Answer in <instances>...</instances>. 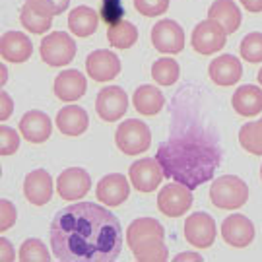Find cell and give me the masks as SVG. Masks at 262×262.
<instances>
[{
  "label": "cell",
  "instance_id": "obj_1",
  "mask_svg": "<svg viewBox=\"0 0 262 262\" xmlns=\"http://www.w3.org/2000/svg\"><path fill=\"white\" fill-rule=\"evenodd\" d=\"M49 233L55 258L64 262H111L122 249L119 217L95 202H76L56 212Z\"/></svg>",
  "mask_w": 262,
  "mask_h": 262
},
{
  "label": "cell",
  "instance_id": "obj_2",
  "mask_svg": "<svg viewBox=\"0 0 262 262\" xmlns=\"http://www.w3.org/2000/svg\"><path fill=\"white\" fill-rule=\"evenodd\" d=\"M156 159L165 177L192 190L214 179L222 165V146L214 132L187 126L159 144Z\"/></svg>",
  "mask_w": 262,
  "mask_h": 262
},
{
  "label": "cell",
  "instance_id": "obj_3",
  "mask_svg": "<svg viewBox=\"0 0 262 262\" xmlns=\"http://www.w3.org/2000/svg\"><path fill=\"white\" fill-rule=\"evenodd\" d=\"M126 243L140 262H165L169 258L165 229L154 217H138L126 229Z\"/></svg>",
  "mask_w": 262,
  "mask_h": 262
},
{
  "label": "cell",
  "instance_id": "obj_4",
  "mask_svg": "<svg viewBox=\"0 0 262 262\" xmlns=\"http://www.w3.org/2000/svg\"><path fill=\"white\" fill-rule=\"evenodd\" d=\"M210 200L220 210L243 208L249 200V187L237 175H222L210 187Z\"/></svg>",
  "mask_w": 262,
  "mask_h": 262
},
{
  "label": "cell",
  "instance_id": "obj_5",
  "mask_svg": "<svg viewBox=\"0 0 262 262\" xmlns=\"http://www.w3.org/2000/svg\"><path fill=\"white\" fill-rule=\"evenodd\" d=\"M115 144L124 156H140L151 144L150 126L138 119H128L117 126Z\"/></svg>",
  "mask_w": 262,
  "mask_h": 262
},
{
  "label": "cell",
  "instance_id": "obj_6",
  "mask_svg": "<svg viewBox=\"0 0 262 262\" xmlns=\"http://www.w3.org/2000/svg\"><path fill=\"white\" fill-rule=\"evenodd\" d=\"M39 53H41V58L49 66L60 68V66L70 64L74 60L78 47H76V41L72 39L70 33H66V31H53V33H49V35L41 39Z\"/></svg>",
  "mask_w": 262,
  "mask_h": 262
},
{
  "label": "cell",
  "instance_id": "obj_7",
  "mask_svg": "<svg viewBox=\"0 0 262 262\" xmlns=\"http://www.w3.org/2000/svg\"><path fill=\"white\" fill-rule=\"evenodd\" d=\"M227 41V33L225 29L215 21V19H202L196 28L192 29V37H190V45L196 51L198 55H214L217 51L225 47Z\"/></svg>",
  "mask_w": 262,
  "mask_h": 262
},
{
  "label": "cell",
  "instance_id": "obj_8",
  "mask_svg": "<svg viewBox=\"0 0 262 262\" xmlns=\"http://www.w3.org/2000/svg\"><path fill=\"white\" fill-rule=\"evenodd\" d=\"M150 39L154 49L163 55H179L185 49V31L175 19H159Z\"/></svg>",
  "mask_w": 262,
  "mask_h": 262
},
{
  "label": "cell",
  "instance_id": "obj_9",
  "mask_svg": "<svg viewBox=\"0 0 262 262\" xmlns=\"http://www.w3.org/2000/svg\"><path fill=\"white\" fill-rule=\"evenodd\" d=\"M192 206V190L181 183H171L158 194V210L167 217H181Z\"/></svg>",
  "mask_w": 262,
  "mask_h": 262
},
{
  "label": "cell",
  "instance_id": "obj_10",
  "mask_svg": "<svg viewBox=\"0 0 262 262\" xmlns=\"http://www.w3.org/2000/svg\"><path fill=\"white\" fill-rule=\"evenodd\" d=\"M95 111L105 122H117L128 111V95L119 85H107L97 94Z\"/></svg>",
  "mask_w": 262,
  "mask_h": 262
},
{
  "label": "cell",
  "instance_id": "obj_11",
  "mask_svg": "<svg viewBox=\"0 0 262 262\" xmlns=\"http://www.w3.org/2000/svg\"><path fill=\"white\" fill-rule=\"evenodd\" d=\"M92 188V177L82 167H68L64 169L56 179V192L66 202H76L90 192Z\"/></svg>",
  "mask_w": 262,
  "mask_h": 262
},
{
  "label": "cell",
  "instance_id": "obj_12",
  "mask_svg": "<svg viewBox=\"0 0 262 262\" xmlns=\"http://www.w3.org/2000/svg\"><path fill=\"white\" fill-rule=\"evenodd\" d=\"M215 222L206 212H194L185 222V239L194 249H208L215 241Z\"/></svg>",
  "mask_w": 262,
  "mask_h": 262
},
{
  "label": "cell",
  "instance_id": "obj_13",
  "mask_svg": "<svg viewBox=\"0 0 262 262\" xmlns=\"http://www.w3.org/2000/svg\"><path fill=\"white\" fill-rule=\"evenodd\" d=\"M163 177L165 175H163V171L159 167L158 159H151V158L138 159L128 169L130 185L138 192H154L161 185Z\"/></svg>",
  "mask_w": 262,
  "mask_h": 262
},
{
  "label": "cell",
  "instance_id": "obj_14",
  "mask_svg": "<svg viewBox=\"0 0 262 262\" xmlns=\"http://www.w3.org/2000/svg\"><path fill=\"white\" fill-rule=\"evenodd\" d=\"M85 72L95 82H111L121 74V60L113 51L99 49L85 58Z\"/></svg>",
  "mask_w": 262,
  "mask_h": 262
},
{
  "label": "cell",
  "instance_id": "obj_15",
  "mask_svg": "<svg viewBox=\"0 0 262 262\" xmlns=\"http://www.w3.org/2000/svg\"><path fill=\"white\" fill-rule=\"evenodd\" d=\"M222 239L233 249H245L253 243L254 239V224L243 214H231L225 217L222 224Z\"/></svg>",
  "mask_w": 262,
  "mask_h": 262
},
{
  "label": "cell",
  "instance_id": "obj_16",
  "mask_svg": "<svg viewBox=\"0 0 262 262\" xmlns=\"http://www.w3.org/2000/svg\"><path fill=\"white\" fill-rule=\"evenodd\" d=\"M128 194H130V183L122 173L105 175L95 187V196L107 208L121 206L122 202L128 198Z\"/></svg>",
  "mask_w": 262,
  "mask_h": 262
},
{
  "label": "cell",
  "instance_id": "obj_17",
  "mask_svg": "<svg viewBox=\"0 0 262 262\" xmlns=\"http://www.w3.org/2000/svg\"><path fill=\"white\" fill-rule=\"evenodd\" d=\"M24 196L33 206H45L53 198V177L45 169L29 171L24 179Z\"/></svg>",
  "mask_w": 262,
  "mask_h": 262
},
{
  "label": "cell",
  "instance_id": "obj_18",
  "mask_svg": "<svg viewBox=\"0 0 262 262\" xmlns=\"http://www.w3.org/2000/svg\"><path fill=\"white\" fill-rule=\"evenodd\" d=\"M19 132L29 144H43L51 138L53 132V121L47 113L43 111H28L19 121Z\"/></svg>",
  "mask_w": 262,
  "mask_h": 262
},
{
  "label": "cell",
  "instance_id": "obj_19",
  "mask_svg": "<svg viewBox=\"0 0 262 262\" xmlns=\"http://www.w3.org/2000/svg\"><path fill=\"white\" fill-rule=\"evenodd\" d=\"M208 74L212 78V82L215 85H235L241 76H243V66L239 62V58L233 55H220L215 56L214 60L208 66Z\"/></svg>",
  "mask_w": 262,
  "mask_h": 262
},
{
  "label": "cell",
  "instance_id": "obj_20",
  "mask_svg": "<svg viewBox=\"0 0 262 262\" xmlns=\"http://www.w3.org/2000/svg\"><path fill=\"white\" fill-rule=\"evenodd\" d=\"M33 53V45L26 33L21 31H6L0 37V56L6 62L21 64Z\"/></svg>",
  "mask_w": 262,
  "mask_h": 262
},
{
  "label": "cell",
  "instance_id": "obj_21",
  "mask_svg": "<svg viewBox=\"0 0 262 262\" xmlns=\"http://www.w3.org/2000/svg\"><path fill=\"white\" fill-rule=\"evenodd\" d=\"M55 95L60 99V101H66V103H72V101H78L80 97H84L85 90H88V82L82 72L78 70H64L55 78Z\"/></svg>",
  "mask_w": 262,
  "mask_h": 262
},
{
  "label": "cell",
  "instance_id": "obj_22",
  "mask_svg": "<svg viewBox=\"0 0 262 262\" xmlns=\"http://www.w3.org/2000/svg\"><path fill=\"white\" fill-rule=\"evenodd\" d=\"M90 126V117L80 105H66L56 113V128L64 136H80Z\"/></svg>",
  "mask_w": 262,
  "mask_h": 262
},
{
  "label": "cell",
  "instance_id": "obj_23",
  "mask_svg": "<svg viewBox=\"0 0 262 262\" xmlns=\"http://www.w3.org/2000/svg\"><path fill=\"white\" fill-rule=\"evenodd\" d=\"M231 105L241 117H256L262 113V88L258 85H241L231 97Z\"/></svg>",
  "mask_w": 262,
  "mask_h": 262
},
{
  "label": "cell",
  "instance_id": "obj_24",
  "mask_svg": "<svg viewBox=\"0 0 262 262\" xmlns=\"http://www.w3.org/2000/svg\"><path fill=\"white\" fill-rule=\"evenodd\" d=\"M208 18L215 19L225 33H235L241 26V10L233 0H215L212 6L208 8Z\"/></svg>",
  "mask_w": 262,
  "mask_h": 262
},
{
  "label": "cell",
  "instance_id": "obj_25",
  "mask_svg": "<svg viewBox=\"0 0 262 262\" xmlns=\"http://www.w3.org/2000/svg\"><path fill=\"white\" fill-rule=\"evenodd\" d=\"M132 103H134V109L140 115L154 117V115H158L165 107V97H163V94L159 92L158 88H154L150 84H144L134 92Z\"/></svg>",
  "mask_w": 262,
  "mask_h": 262
},
{
  "label": "cell",
  "instance_id": "obj_26",
  "mask_svg": "<svg viewBox=\"0 0 262 262\" xmlns=\"http://www.w3.org/2000/svg\"><path fill=\"white\" fill-rule=\"evenodd\" d=\"M99 14L90 6H78L68 14V29L76 37H90L97 31Z\"/></svg>",
  "mask_w": 262,
  "mask_h": 262
},
{
  "label": "cell",
  "instance_id": "obj_27",
  "mask_svg": "<svg viewBox=\"0 0 262 262\" xmlns=\"http://www.w3.org/2000/svg\"><path fill=\"white\" fill-rule=\"evenodd\" d=\"M107 39H109V45L115 49H121V51L130 49L138 41V29L132 21L122 19L117 26H111L107 29Z\"/></svg>",
  "mask_w": 262,
  "mask_h": 262
},
{
  "label": "cell",
  "instance_id": "obj_28",
  "mask_svg": "<svg viewBox=\"0 0 262 262\" xmlns=\"http://www.w3.org/2000/svg\"><path fill=\"white\" fill-rule=\"evenodd\" d=\"M19 21H21V26L28 29V31L35 33V35H43L53 26V16L39 12L31 4L26 2L21 6V10H19Z\"/></svg>",
  "mask_w": 262,
  "mask_h": 262
},
{
  "label": "cell",
  "instance_id": "obj_29",
  "mask_svg": "<svg viewBox=\"0 0 262 262\" xmlns=\"http://www.w3.org/2000/svg\"><path fill=\"white\" fill-rule=\"evenodd\" d=\"M179 76H181V68H179V62L171 56H163V58H158L154 66H151V78L154 82L159 85H169L177 84Z\"/></svg>",
  "mask_w": 262,
  "mask_h": 262
},
{
  "label": "cell",
  "instance_id": "obj_30",
  "mask_svg": "<svg viewBox=\"0 0 262 262\" xmlns=\"http://www.w3.org/2000/svg\"><path fill=\"white\" fill-rule=\"evenodd\" d=\"M239 144L253 156H262V119L243 124L239 130Z\"/></svg>",
  "mask_w": 262,
  "mask_h": 262
},
{
  "label": "cell",
  "instance_id": "obj_31",
  "mask_svg": "<svg viewBox=\"0 0 262 262\" xmlns=\"http://www.w3.org/2000/svg\"><path fill=\"white\" fill-rule=\"evenodd\" d=\"M18 258L21 262H49L51 253L41 239H28L19 247Z\"/></svg>",
  "mask_w": 262,
  "mask_h": 262
},
{
  "label": "cell",
  "instance_id": "obj_32",
  "mask_svg": "<svg viewBox=\"0 0 262 262\" xmlns=\"http://www.w3.org/2000/svg\"><path fill=\"white\" fill-rule=\"evenodd\" d=\"M239 53L247 62L251 64H258L262 62V33L260 31H253L249 35H245L241 41Z\"/></svg>",
  "mask_w": 262,
  "mask_h": 262
},
{
  "label": "cell",
  "instance_id": "obj_33",
  "mask_svg": "<svg viewBox=\"0 0 262 262\" xmlns=\"http://www.w3.org/2000/svg\"><path fill=\"white\" fill-rule=\"evenodd\" d=\"M99 18L107 24V28L117 26L119 21H122V19H124V6H122V0H101Z\"/></svg>",
  "mask_w": 262,
  "mask_h": 262
},
{
  "label": "cell",
  "instance_id": "obj_34",
  "mask_svg": "<svg viewBox=\"0 0 262 262\" xmlns=\"http://www.w3.org/2000/svg\"><path fill=\"white\" fill-rule=\"evenodd\" d=\"M169 2L171 0H134V8L146 18H156V16H163L167 12Z\"/></svg>",
  "mask_w": 262,
  "mask_h": 262
},
{
  "label": "cell",
  "instance_id": "obj_35",
  "mask_svg": "<svg viewBox=\"0 0 262 262\" xmlns=\"http://www.w3.org/2000/svg\"><path fill=\"white\" fill-rule=\"evenodd\" d=\"M19 148V134L14 128H10L6 124L0 126V156L6 158L16 154Z\"/></svg>",
  "mask_w": 262,
  "mask_h": 262
},
{
  "label": "cell",
  "instance_id": "obj_36",
  "mask_svg": "<svg viewBox=\"0 0 262 262\" xmlns=\"http://www.w3.org/2000/svg\"><path fill=\"white\" fill-rule=\"evenodd\" d=\"M28 4H31L35 10L43 12V14H49V16H58L68 10V4L70 0H26Z\"/></svg>",
  "mask_w": 262,
  "mask_h": 262
},
{
  "label": "cell",
  "instance_id": "obj_37",
  "mask_svg": "<svg viewBox=\"0 0 262 262\" xmlns=\"http://www.w3.org/2000/svg\"><path fill=\"white\" fill-rule=\"evenodd\" d=\"M16 217H18V212H16V206L10 202V200H2L0 202V231H8L12 225L16 224Z\"/></svg>",
  "mask_w": 262,
  "mask_h": 262
},
{
  "label": "cell",
  "instance_id": "obj_38",
  "mask_svg": "<svg viewBox=\"0 0 262 262\" xmlns=\"http://www.w3.org/2000/svg\"><path fill=\"white\" fill-rule=\"evenodd\" d=\"M14 111V101L6 92L0 94V121H6Z\"/></svg>",
  "mask_w": 262,
  "mask_h": 262
},
{
  "label": "cell",
  "instance_id": "obj_39",
  "mask_svg": "<svg viewBox=\"0 0 262 262\" xmlns=\"http://www.w3.org/2000/svg\"><path fill=\"white\" fill-rule=\"evenodd\" d=\"M0 260L2 262H14L16 260V253H14V247L10 243L6 237L0 239Z\"/></svg>",
  "mask_w": 262,
  "mask_h": 262
},
{
  "label": "cell",
  "instance_id": "obj_40",
  "mask_svg": "<svg viewBox=\"0 0 262 262\" xmlns=\"http://www.w3.org/2000/svg\"><path fill=\"white\" fill-rule=\"evenodd\" d=\"M243 4V8L247 12H253V14H258L262 12V0H239Z\"/></svg>",
  "mask_w": 262,
  "mask_h": 262
},
{
  "label": "cell",
  "instance_id": "obj_41",
  "mask_svg": "<svg viewBox=\"0 0 262 262\" xmlns=\"http://www.w3.org/2000/svg\"><path fill=\"white\" fill-rule=\"evenodd\" d=\"M175 260L181 262V260H194V262H200L202 260V254L200 253H181L175 256Z\"/></svg>",
  "mask_w": 262,
  "mask_h": 262
},
{
  "label": "cell",
  "instance_id": "obj_42",
  "mask_svg": "<svg viewBox=\"0 0 262 262\" xmlns=\"http://www.w3.org/2000/svg\"><path fill=\"white\" fill-rule=\"evenodd\" d=\"M0 74H2V78H0V84L6 85V82H8V70H6V66H4V64L0 66Z\"/></svg>",
  "mask_w": 262,
  "mask_h": 262
},
{
  "label": "cell",
  "instance_id": "obj_43",
  "mask_svg": "<svg viewBox=\"0 0 262 262\" xmlns=\"http://www.w3.org/2000/svg\"><path fill=\"white\" fill-rule=\"evenodd\" d=\"M256 80H258V84L262 85V68L258 70V74H256Z\"/></svg>",
  "mask_w": 262,
  "mask_h": 262
},
{
  "label": "cell",
  "instance_id": "obj_44",
  "mask_svg": "<svg viewBox=\"0 0 262 262\" xmlns=\"http://www.w3.org/2000/svg\"><path fill=\"white\" fill-rule=\"evenodd\" d=\"M260 181H262V167H260Z\"/></svg>",
  "mask_w": 262,
  "mask_h": 262
}]
</instances>
